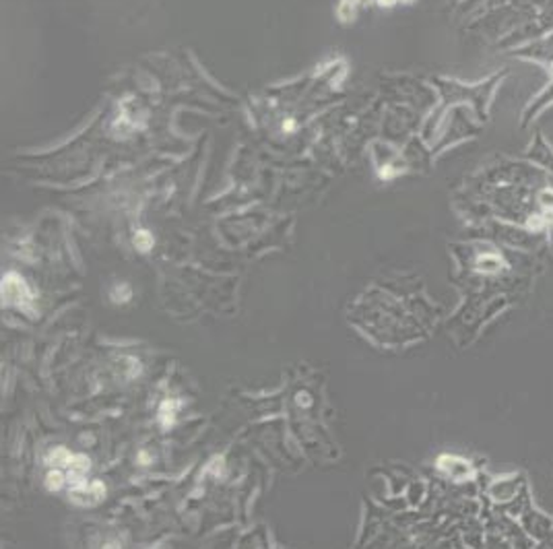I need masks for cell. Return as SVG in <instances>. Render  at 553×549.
<instances>
[{"label": "cell", "instance_id": "6da1fadb", "mask_svg": "<svg viewBox=\"0 0 553 549\" xmlns=\"http://www.w3.org/2000/svg\"><path fill=\"white\" fill-rule=\"evenodd\" d=\"M518 523L520 527L525 529L527 535L535 541L537 547H539L553 533V516L541 513L535 504L528 506L525 513L518 516Z\"/></svg>", "mask_w": 553, "mask_h": 549}, {"label": "cell", "instance_id": "7a4b0ae2", "mask_svg": "<svg viewBox=\"0 0 553 549\" xmlns=\"http://www.w3.org/2000/svg\"><path fill=\"white\" fill-rule=\"evenodd\" d=\"M528 482H527V475L525 473H510V475H504V477H497V480H494L492 483H489L487 488V496L489 500L494 502V504H506V502H510L512 498L518 496V492L525 488Z\"/></svg>", "mask_w": 553, "mask_h": 549}, {"label": "cell", "instance_id": "3957f363", "mask_svg": "<svg viewBox=\"0 0 553 549\" xmlns=\"http://www.w3.org/2000/svg\"><path fill=\"white\" fill-rule=\"evenodd\" d=\"M27 300H31V294L23 279L17 274H6L3 279V302L6 306H23Z\"/></svg>", "mask_w": 553, "mask_h": 549}, {"label": "cell", "instance_id": "277c9868", "mask_svg": "<svg viewBox=\"0 0 553 549\" xmlns=\"http://www.w3.org/2000/svg\"><path fill=\"white\" fill-rule=\"evenodd\" d=\"M438 467L453 477V480H471L473 477V467L469 461L458 459V457H440Z\"/></svg>", "mask_w": 553, "mask_h": 549}, {"label": "cell", "instance_id": "5b68a950", "mask_svg": "<svg viewBox=\"0 0 553 549\" xmlns=\"http://www.w3.org/2000/svg\"><path fill=\"white\" fill-rule=\"evenodd\" d=\"M528 506H533V498H531V492H528V483H527L525 488L518 492L517 498L506 502V504H496L494 508L502 510V513H506V514H510L512 519H518V516L523 514Z\"/></svg>", "mask_w": 553, "mask_h": 549}, {"label": "cell", "instance_id": "8992f818", "mask_svg": "<svg viewBox=\"0 0 553 549\" xmlns=\"http://www.w3.org/2000/svg\"><path fill=\"white\" fill-rule=\"evenodd\" d=\"M73 462V454L68 452L67 449H56L50 452L48 457V465H54V467H68Z\"/></svg>", "mask_w": 553, "mask_h": 549}, {"label": "cell", "instance_id": "52a82bcc", "mask_svg": "<svg viewBox=\"0 0 553 549\" xmlns=\"http://www.w3.org/2000/svg\"><path fill=\"white\" fill-rule=\"evenodd\" d=\"M67 483L65 475H62V471H58V467H54V471H50L48 475H46V485H48L50 492H58L62 490V485Z\"/></svg>", "mask_w": 553, "mask_h": 549}, {"label": "cell", "instance_id": "ba28073f", "mask_svg": "<svg viewBox=\"0 0 553 549\" xmlns=\"http://www.w3.org/2000/svg\"><path fill=\"white\" fill-rule=\"evenodd\" d=\"M135 244L138 250H143V253H147L153 246V238L147 232H138L137 238H135Z\"/></svg>", "mask_w": 553, "mask_h": 549}, {"label": "cell", "instance_id": "9c48e42d", "mask_svg": "<svg viewBox=\"0 0 553 549\" xmlns=\"http://www.w3.org/2000/svg\"><path fill=\"white\" fill-rule=\"evenodd\" d=\"M548 244H549V248L553 250V213H551V217L548 219Z\"/></svg>", "mask_w": 553, "mask_h": 549}, {"label": "cell", "instance_id": "30bf717a", "mask_svg": "<svg viewBox=\"0 0 553 549\" xmlns=\"http://www.w3.org/2000/svg\"><path fill=\"white\" fill-rule=\"evenodd\" d=\"M539 547H553V533H551V535H549L548 539H545V541H543V544H541Z\"/></svg>", "mask_w": 553, "mask_h": 549}]
</instances>
